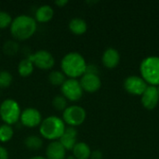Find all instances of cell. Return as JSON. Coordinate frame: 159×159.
<instances>
[{"label":"cell","instance_id":"obj_12","mask_svg":"<svg viewBox=\"0 0 159 159\" xmlns=\"http://www.w3.org/2000/svg\"><path fill=\"white\" fill-rule=\"evenodd\" d=\"M141 97H142V104L147 110H153L158 104L159 93L157 87L148 86Z\"/></svg>","mask_w":159,"mask_h":159},{"label":"cell","instance_id":"obj_21","mask_svg":"<svg viewBox=\"0 0 159 159\" xmlns=\"http://www.w3.org/2000/svg\"><path fill=\"white\" fill-rule=\"evenodd\" d=\"M14 136V129L7 124L0 125V143H6L12 140Z\"/></svg>","mask_w":159,"mask_h":159},{"label":"cell","instance_id":"obj_31","mask_svg":"<svg viewBox=\"0 0 159 159\" xmlns=\"http://www.w3.org/2000/svg\"><path fill=\"white\" fill-rule=\"evenodd\" d=\"M29 159H47L45 157H42V156H35V157H33Z\"/></svg>","mask_w":159,"mask_h":159},{"label":"cell","instance_id":"obj_11","mask_svg":"<svg viewBox=\"0 0 159 159\" xmlns=\"http://www.w3.org/2000/svg\"><path fill=\"white\" fill-rule=\"evenodd\" d=\"M79 82L82 87L83 91H86L89 93H94L98 91L102 87V80L99 75L85 73L80 77Z\"/></svg>","mask_w":159,"mask_h":159},{"label":"cell","instance_id":"obj_27","mask_svg":"<svg viewBox=\"0 0 159 159\" xmlns=\"http://www.w3.org/2000/svg\"><path fill=\"white\" fill-rule=\"evenodd\" d=\"M86 73L89 74H94V75H99V69L96 65L94 64H88L87 65V69H86Z\"/></svg>","mask_w":159,"mask_h":159},{"label":"cell","instance_id":"obj_7","mask_svg":"<svg viewBox=\"0 0 159 159\" xmlns=\"http://www.w3.org/2000/svg\"><path fill=\"white\" fill-rule=\"evenodd\" d=\"M61 95L69 102H77L83 96V89L79 80L74 78H66L61 86Z\"/></svg>","mask_w":159,"mask_h":159},{"label":"cell","instance_id":"obj_19","mask_svg":"<svg viewBox=\"0 0 159 159\" xmlns=\"http://www.w3.org/2000/svg\"><path fill=\"white\" fill-rule=\"evenodd\" d=\"M17 69H18V74L21 77H28L33 74L34 70V66L31 61V60L27 57L20 61Z\"/></svg>","mask_w":159,"mask_h":159},{"label":"cell","instance_id":"obj_22","mask_svg":"<svg viewBox=\"0 0 159 159\" xmlns=\"http://www.w3.org/2000/svg\"><path fill=\"white\" fill-rule=\"evenodd\" d=\"M48 79L51 85L56 86V87H61L66 80V76L64 75V74L61 71L54 70L48 74Z\"/></svg>","mask_w":159,"mask_h":159},{"label":"cell","instance_id":"obj_13","mask_svg":"<svg viewBox=\"0 0 159 159\" xmlns=\"http://www.w3.org/2000/svg\"><path fill=\"white\" fill-rule=\"evenodd\" d=\"M77 129L74 127H66L64 133L60 138L59 142L65 148L66 151H72L77 143Z\"/></svg>","mask_w":159,"mask_h":159},{"label":"cell","instance_id":"obj_8","mask_svg":"<svg viewBox=\"0 0 159 159\" xmlns=\"http://www.w3.org/2000/svg\"><path fill=\"white\" fill-rule=\"evenodd\" d=\"M34 67L40 70H51L55 65V58L51 52L46 49H39L28 56Z\"/></svg>","mask_w":159,"mask_h":159},{"label":"cell","instance_id":"obj_3","mask_svg":"<svg viewBox=\"0 0 159 159\" xmlns=\"http://www.w3.org/2000/svg\"><path fill=\"white\" fill-rule=\"evenodd\" d=\"M39 128V134L45 140L59 141L65 131L66 125L62 118L57 116H48L43 118Z\"/></svg>","mask_w":159,"mask_h":159},{"label":"cell","instance_id":"obj_24","mask_svg":"<svg viewBox=\"0 0 159 159\" xmlns=\"http://www.w3.org/2000/svg\"><path fill=\"white\" fill-rule=\"evenodd\" d=\"M52 106L55 110L63 112L68 107V101L61 94H58L52 99Z\"/></svg>","mask_w":159,"mask_h":159},{"label":"cell","instance_id":"obj_23","mask_svg":"<svg viewBox=\"0 0 159 159\" xmlns=\"http://www.w3.org/2000/svg\"><path fill=\"white\" fill-rule=\"evenodd\" d=\"M3 52L7 56H14L20 50V44L16 40H7L3 44Z\"/></svg>","mask_w":159,"mask_h":159},{"label":"cell","instance_id":"obj_29","mask_svg":"<svg viewBox=\"0 0 159 159\" xmlns=\"http://www.w3.org/2000/svg\"><path fill=\"white\" fill-rule=\"evenodd\" d=\"M91 159H102V153L100 150H95L93 152H91Z\"/></svg>","mask_w":159,"mask_h":159},{"label":"cell","instance_id":"obj_25","mask_svg":"<svg viewBox=\"0 0 159 159\" xmlns=\"http://www.w3.org/2000/svg\"><path fill=\"white\" fill-rule=\"evenodd\" d=\"M13 82V75L10 72L3 70L0 71V89L8 88Z\"/></svg>","mask_w":159,"mask_h":159},{"label":"cell","instance_id":"obj_10","mask_svg":"<svg viewBox=\"0 0 159 159\" xmlns=\"http://www.w3.org/2000/svg\"><path fill=\"white\" fill-rule=\"evenodd\" d=\"M147 87V83L142 78V76L130 75L124 81V89L126 91L135 96H142Z\"/></svg>","mask_w":159,"mask_h":159},{"label":"cell","instance_id":"obj_9","mask_svg":"<svg viewBox=\"0 0 159 159\" xmlns=\"http://www.w3.org/2000/svg\"><path fill=\"white\" fill-rule=\"evenodd\" d=\"M43 120L41 112L34 107H27L21 111L20 122V124L28 129H34L40 126Z\"/></svg>","mask_w":159,"mask_h":159},{"label":"cell","instance_id":"obj_26","mask_svg":"<svg viewBox=\"0 0 159 159\" xmlns=\"http://www.w3.org/2000/svg\"><path fill=\"white\" fill-rule=\"evenodd\" d=\"M12 20L13 19L8 12L0 10V30L9 27L12 22Z\"/></svg>","mask_w":159,"mask_h":159},{"label":"cell","instance_id":"obj_18","mask_svg":"<svg viewBox=\"0 0 159 159\" xmlns=\"http://www.w3.org/2000/svg\"><path fill=\"white\" fill-rule=\"evenodd\" d=\"M72 152L75 159H89L92 151L89 144H87L86 143L77 142L74 146Z\"/></svg>","mask_w":159,"mask_h":159},{"label":"cell","instance_id":"obj_4","mask_svg":"<svg viewBox=\"0 0 159 159\" xmlns=\"http://www.w3.org/2000/svg\"><path fill=\"white\" fill-rule=\"evenodd\" d=\"M142 78L149 86H159V57L149 56L143 60L140 65Z\"/></svg>","mask_w":159,"mask_h":159},{"label":"cell","instance_id":"obj_17","mask_svg":"<svg viewBox=\"0 0 159 159\" xmlns=\"http://www.w3.org/2000/svg\"><path fill=\"white\" fill-rule=\"evenodd\" d=\"M68 28L72 34L75 35H81L87 32L88 23L82 18H73L68 23Z\"/></svg>","mask_w":159,"mask_h":159},{"label":"cell","instance_id":"obj_5","mask_svg":"<svg viewBox=\"0 0 159 159\" xmlns=\"http://www.w3.org/2000/svg\"><path fill=\"white\" fill-rule=\"evenodd\" d=\"M21 108L14 99H6L0 103V119L4 124L13 126L20 121Z\"/></svg>","mask_w":159,"mask_h":159},{"label":"cell","instance_id":"obj_1","mask_svg":"<svg viewBox=\"0 0 159 159\" xmlns=\"http://www.w3.org/2000/svg\"><path fill=\"white\" fill-rule=\"evenodd\" d=\"M11 35L20 41L31 38L37 30V22L34 17L27 14L16 16L9 26Z\"/></svg>","mask_w":159,"mask_h":159},{"label":"cell","instance_id":"obj_30","mask_svg":"<svg viewBox=\"0 0 159 159\" xmlns=\"http://www.w3.org/2000/svg\"><path fill=\"white\" fill-rule=\"evenodd\" d=\"M54 4L58 7H63L64 6H66L68 4V0H56L54 2Z\"/></svg>","mask_w":159,"mask_h":159},{"label":"cell","instance_id":"obj_33","mask_svg":"<svg viewBox=\"0 0 159 159\" xmlns=\"http://www.w3.org/2000/svg\"><path fill=\"white\" fill-rule=\"evenodd\" d=\"M157 89H158V93H159V86H158V88H157Z\"/></svg>","mask_w":159,"mask_h":159},{"label":"cell","instance_id":"obj_14","mask_svg":"<svg viewBox=\"0 0 159 159\" xmlns=\"http://www.w3.org/2000/svg\"><path fill=\"white\" fill-rule=\"evenodd\" d=\"M66 150L59 141L50 142L46 148V158L47 159H65Z\"/></svg>","mask_w":159,"mask_h":159},{"label":"cell","instance_id":"obj_20","mask_svg":"<svg viewBox=\"0 0 159 159\" xmlns=\"http://www.w3.org/2000/svg\"><path fill=\"white\" fill-rule=\"evenodd\" d=\"M25 147L31 151H38L43 147L44 141L43 138L37 135H30L24 139L23 142Z\"/></svg>","mask_w":159,"mask_h":159},{"label":"cell","instance_id":"obj_6","mask_svg":"<svg viewBox=\"0 0 159 159\" xmlns=\"http://www.w3.org/2000/svg\"><path fill=\"white\" fill-rule=\"evenodd\" d=\"M61 118L65 125L75 128L85 122L87 118V112L80 105H68V107L62 112Z\"/></svg>","mask_w":159,"mask_h":159},{"label":"cell","instance_id":"obj_2","mask_svg":"<svg viewBox=\"0 0 159 159\" xmlns=\"http://www.w3.org/2000/svg\"><path fill=\"white\" fill-rule=\"evenodd\" d=\"M85 58L76 51H71L65 54L61 61V71L68 78L77 79L81 77L87 69Z\"/></svg>","mask_w":159,"mask_h":159},{"label":"cell","instance_id":"obj_16","mask_svg":"<svg viewBox=\"0 0 159 159\" xmlns=\"http://www.w3.org/2000/svg\"><path fill=\"white\" fill-rule=\"evenodd\" d=\"M54 9L50 5H41L39 6L34 12V20L36 22L47 23L53 19Z\"/></svg>","mask_w":159,"mask_h":159},{"label":"cell","instance_id":"obj_28","mask_svg":"<svg viewBox=\"0 0 159 159\" xmlns=\"http://www.w3.org/2000/svg\"><path fill=\"white\" fill-rule=\"evenodd\" d=\"M8 157H9V154L7 149L5 146L0 145V159H8Z\"/></svg>","mask_w":159,"mask_h":159},{"label":"cell","instance_id":"obj_32","mask_svg":"<svg viewBox=\"0 0 159 159\" xmlns=\"http://www.w3.org/2000/svg\"><path fill=\"white\" fill-rule=\"evenodd\" d=\"M65 159H75V157L72 155V156H68V157H66V158Z\"/></svg>","mask_w":159,"mask_h":159},{"label":"cell","instance_id":"obj_15","mask_svg":"<svg viewBox=\"0 0 159 159\" xmlns=\"http://www.w3.org/2000/svg\"><path fill=\"white\" fill-rule=\"evenodd\" d=\"M102 61L103 66L108 69L116 68L120 61V55L118 50L113 48L105 49L102 57Z\"/></svg>","mask_w":159,"mask_h":159}]
</instances>
